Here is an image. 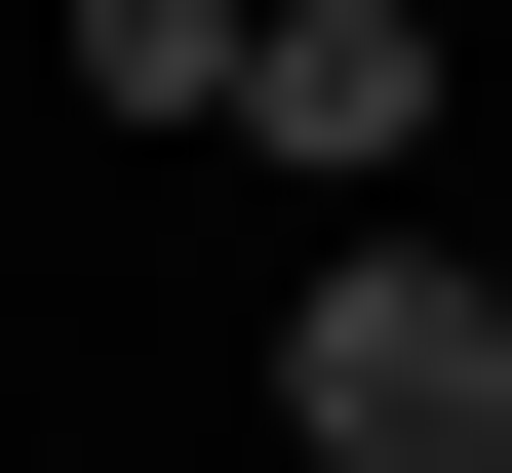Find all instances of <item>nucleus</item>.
Segmentation results:
<instances>
[{
  "label": "nucleus",
  "mask_w": 512,
  "mask_h": 473,
  "mask_svg": "<svg viewBox=\"0 0 512 473\" xmlns=\"http://www.w3.org/2000/svg\"><path fill=\"white\" fill-rule=\"evenodd\" d=\"M473 473H512V395H473Z\"/></svg>",
  "instance_id": "nucleus-4"
},
{
  "label": "nucleus",
  "mask_w": 512,
  "mask_h": 473,
  "mask_svg": "<svg viewBox=\"0 0 512 473\" xmlns=\"http://www.w3.org/2000/svg\"><path fill=\"white\" fill-rule=\"evenodd\" d=\"M237 40L276 0H79V119H237Z\"/></svg>",
  "instance_id": "nucleus-3"
},
{
  "label": "nucleus",
  "mask_w": 512,
  "mask_h": 473,
  "mask_svg": "<svg viewBox=\"0 0 512 473\" xmlns=\"http://www.w3.org/2000/svg\"><path fill=\"white\" fill-rule=\"evenodd\" d=\"M473 395H512V276L316 237V316H276V434H316V473H473Z\"/></svg>",
  "instance_id": "nucleus-1"
},
{
  "label": "nucleus",
  "mask_w": 512,
  "mask_h": 473,
  "mask_svg": "<svg viewBox=\"0 0 512 473\" xmlns=\"http://www.w3.org/2000/svg\"><path fill=\"white\" fill-rule=\"evenodd\" d=\"M237 158H276V198L434 158V0H276V40H237Z\"/></svg>",
  "instance_id": "nucleus-2"
}]
</instances>
